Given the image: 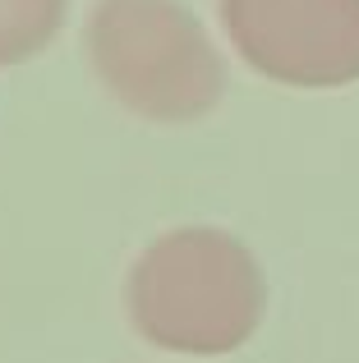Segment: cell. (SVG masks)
Returning <instances> with one entry per match:
<instances>
[{"instance_id":"obj_1","label":"cell","mask_w":359,"mask_h":363,"mask_svg":"<svg viewBox=\"0 0 359 363\" xmlns=\"http://www.w3.org/2000/svg\"><path fill=\"white\" fill-rule=\"evenodd\" d=\"M267 281L249 244L216 225L153 240L129 272L134 331L171 354H231L258 331Z\"/></svg>"},{"instance_id":"obj_2","label":"cell","mask_w":359,"mask_h":363,"mask_svg":"<svg viewBox=\"0 0 359 363\" xmlns=\"http://www.w3.org/2000/svg\"><path fill=\"white\" fill-rule=\"evenodd\" d=\"M88 55L101 88L157 124L203 120L226 92L221 55L180 0H97Z\"/></svg>"},{"instance_id":"obj_3","label":"cell","mask_w":359,"mask_h":363,"mask_svg":"<svg viewBox=\"0 0 359 363\" xmlns=\"http://www.w3.org/2000/svg\"><path fill=\"white\" fill-rule=\"evenodd\" d=\"M235 55L286 88L359 83V0H216Z\"/></svg>"},{"instance_id":"obj_4","label":"cell","mask_w":359,"mask_h":363,"mask_svg":"<svg viewBox=\"0 0 359 363\" xmlns=\"http://www.w3.org/2000/svg\"><path fill=\"white\" fill-rule=\"evenodd\" d=\"M70 0H0V69L42 55L65 28Z\"/></svg>"}]
</instances>
